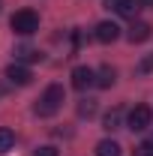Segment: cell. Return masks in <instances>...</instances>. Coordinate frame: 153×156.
<instances>
[{
    "mask_svg": "<svg viewBox=\"0 0 153 156\" xmlns=\"http://www.w3.org/2000/svg\"><path fill=\"white\" fill-rule=\"evenodd\" d=\"M63 102H66V90H63L60 84H48L33 111H36L39 117H51V114H57L60 108H63Z\"/></svg>",
    "mask_w": 153,
    "mask_h": 156,
    "instance_id": "cell-1",
    "label": "cell"
},
{
    "mask_svg": "<svg viewBox=\"0 0 153 156\" xmlns=\"http://www.w3.org/2000/svg\"><path fill=\"white\" fill-rule=\"evenodd\" d=\"M9 27H12L18 36H33L39 30V15L33 9H21V12H15V15L9 18Z\"/></svg>",
    "mask_w": 153,
    "mask_h": 156,
    "instance_id": "cell-2",
    "label": "cell"
},
{
    "mask_svg": "<svg viewBox=\"0 0 153 156\" xmlns=\"http://www.w3.org/2000/svg\"><path fill=\"white\" fill-rule=\"evenodd\" d=\"M150 120H153V111L147 105H135L132 111H129V117H126V126H129L132 132H144V129L150 126Z\"/></svg>",
    "mask_w": 153,
    "mask_h": 156,
    "instance_id": "cell-3",
    "label": "cell"
},
{
    "mask_svg": "<svg viewBox=\"0 0 153 156\" xmlns=\"http://www.w3.org/2000/svg\"><path fill=\"white\" fill-rule=\"evenodd\" d=\"M90 84H96V72L90 66H75L72 69V87L75 90H87Z\"/></svg>",
    "mask_w": 153,
    "mask_h": 156,
    "instance_id": "cell-4",
    "label": "cell"
},
{
    "mask_svg": "<svg viewBox=\"0 0 153 156\" xmlns=\"http://www.w3.org/2000/svg\"><path fill=\"white\" fill-rule=\"evenodd\" d=\"M6 78H9V84L24 87V84H30V81H33V72H30L27 66H21V63H12V66H6Z\"/></svg>",
    "mask_w": 153,
    "mask_h": 156,
    "instance_id": "cell-5",
    "label": "cell"
},
{
    "mask_svg": "<svg viewBox=\"0 0 153 156\" xmlns=\"http://www.w3.org/2000/svg\"><path fill=\"white\" fill-rule=\"evenodd\" d=\"M93 36L99 39V42H105V45H108V42H114V39L120 36V27H117L114 21H99V24H96V30H93Z\"/></svg>",
    "mask_w": 153,
    "mask_h": 156,
    "instance_id": "cell-6",
    "label": "cell"
},
{
    "mask_svg": "<svg viewBox=\"0 0 153 156\" xmlns=\"http://www.w3.org/2000/svg\"><path fill=\"white\" fill-rule=\"evenodd\" d=\"M126 36H129V42H147V39L153 36V27L150 24H147V21H135L132 27H129V33H126Z\"/></svg>",
    "mask_w": 153,
    "mask_h": 156,
    "instance_id": "cell-7",
    "label": "cell"
},
{
    "mask_svg": "<svg viewBox=\"0 0 153 156\" xmlns=\"http://www.w3.org/2000/svg\"><path fill=\"white\" fill-rule=\"evenodd\" d=\"M105 6L117 15H135V0H105Z\"/></svg>",
    "mask_w": 153,
    "mask_h": 156,
    "instance_id": "cell-8",
    "label": "cell"
},
{
    "mask_svg": "<svg viewBox=\"0 0 153 156\" xmlns=\"http://www.w3.org/2000/svg\"><path fill=\"white\" fill-rule=\"evenodd\" d=\"M96 156H120V144L111 141V138H105V141L96 144Z\"/></svg>",
    "mask_w": 153,
    "mask_h": 156,
    "instance_id": "cell-9",
    "label": "cell"
},
{
    "mask_svg": "<svg viewBox=\"0 0 153 156\" xmlns=\"http://www.w3.org/2000/svg\"><path fill=\"white\" fill-rule=\"evenodd\" d=\"M42 54H39L36 48H27V45H21V48H15V63H33V60H39Z\"/></svg>",
    "mask_w": 153,
    "mask_h": 156,
    "instance_id": "cell-10",
    "label": "cell"
},
{
    "mask_svg": "<svg viewBox=\"0 0 153 156\" xmlns=\"http://www.w3.org/2000/svg\"><path fill=\"white\" fill-rule=\"evenodd\" d=\"M12 147H15V132H12V129H6V126H0V156L9 153Z\"/></svg>",
    "mask_w": 153,
    "mask_h": 156,
    "instance_id": "cell-11",
    "label": "cell"
},
{
    "mask_svg": "<svg viewBox=\"0 0 153 156\" xmlns=\"http://www.w3.org/2000/svg\"><path fill=\"white\" fill-rule=\"evenodd\" d=\"M114 78H117V72L111 69V66H102V69L96 72V87H111Z\"/></svg>",
    "mask_w": 153,
    "mask_h": 156,
    "instance_id": "cell-12",
    "label": "cell"
},
{
    "mask_svg": "<svg viewBox=\"0 0 153 156\" xmlns=\"http://www.w3.org/2000/svg\"><path fill=\"white\" fill-rule=\"evenodd\" d=\"M120 120H123V108H111L105 114V120H102V126L111 132V129H120Z\"/></svg>",
    "mask_w": 153,
    "mask_h": 156,
    "instance_id": "cell-13",
    "label": "cell"
},
{
    "mask_svg": "<svg viewBox=\"0 0 153 156\" xmlns=\"http://www.w3.org/2000/svg\"><path fill=\"white\" fill-rule=\"evenodd\" d=\"M96 111V105H93V99H87V102H81V105H78V114L81 117H90Z\"/></svg>",
    "mask_w": 153,
    "mask_h": 156,
    "instance_id": "cell-14",
    "label": "cell"
},
{
    "mask_svg": "<svg viewBox=\"0 0 153 156\" xmlns=\"http://www.w3.org/2000/svg\"><path fill=\"white\" fill-rule=\"evenodd\" d=\"M135 156H153V144H150V141H144L141 147H135Z\"/></svg>",
    "mask_w": 153,
    "mask_h": 156,
    "instance_id": "cell-15",
    "label": "cell"
},
{
    "mask_svg": "<svg viewBox=\"0 0 153 156\" xmlns=\"http://www.w3.org/2000/svg\"><path fill=\"white\" fill-rule=\"evenodd\" d=\"M150 69H153V54H147V57L138 63V72H150Z\"/></svg>",
    "mask_w": 153,
    "mask_h": 156,
    "instance_id": "cell-16",
    "label": "cell"
},
{
    "mask_svg": "<svg viewBox=\"0 0 153 156\" xmlns=\"http://www.w3.org/2000/svg\"><path fill=\"white\" fill-rule=\"evenodd\" d=\"M33 156H57V150H54V147H39Z\"/></svg>",
    "mask_w": 153,
    "mask_h": 156,
    "instance_id": "cell-17",
    "label": "cell"
},
{
    "mask_svg": "<svg viewBox=\"0 0 153 156\" xmlns=\"http://www.w3.org/2000/svg\"><path fill=\"white\" fill-rule=\"evenodd\" d=\"M141 6H147V9H153V0H141Z\"/></svg>",
    "mask_w": 153,
    "mask_h": 156,
    "instance_id": "cell-18",
    "label": "cell"
},
{
    "mask_svg": "<svg viewBox=\"0 0 153 156\" xmlns=\"http://www.w3.org/2000/svg\"><path fill=\"white\" fill-rule=\"evenodd\" d=\"M150 144H153V135H150Z\"/></svg>",
    "mask_w": 153,
    "mask_h": 156,
    "instance_id": "cell-19",
    "label": "cell"
}]
</instances>
